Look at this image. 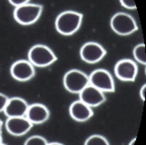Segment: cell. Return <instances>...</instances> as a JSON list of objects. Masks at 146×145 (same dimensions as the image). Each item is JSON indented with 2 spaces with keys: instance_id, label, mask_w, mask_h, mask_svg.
Wrapping results in <instances>:
<instances>
[{
  "instance_id": "obj_1",
  "label": "cell",
  "mask_w": 146,
  "mask_h": 145,
  "mask_svg": "<svg viewBox=\"0 0 146 145\" xmlns=\"http://www.w3.org/2000/svg\"><path fill=\"white\" fill-rule=\"evenodd\" d=\"M83 20L82 14L76 11L60 13L55 20V28L62 35H71L80 28Z\"/></svg>"
},
{
  "instance_id": "obj_2",
  "label": "cell",
  "mask_w": 146,
  "mask_h": 145,
  "mask_svg": "<svg viewBox=\"0 0 146 145\" xmlns=\"http://www.w3.org/2000/svg\"><path fill=\"white\" fill-rule=\"evenodd\" d=\"M28 60L33 67L44 68L53 64L57 57L48 46L44 44H36L28 52Z\"/></svg>"
},
{
  "instance_id": "obj_3",
  "label": "cell",
  "mask_w": 146,
  "mask_h": 145,
  "mask_svg": "<svg viewBox=\"0 0 146 145\" xmlns=\"http://www.w3.org/2000/svg\"><path fill=\"white\" fill-rule=\"evenodd\" d=\"M42 5L27 3L15 8L14 18L22 25H30L36 23L42 13Z\"/></svg>"
},
{
  "instance_id": "obj_4",
  "label": "cell",
  "mask_w": 146,
  "mask_h": 145,
  "mask_svg": "<svg viewBox=\"0 0 146 145\" xmlns=\"http://www.w3.org/2000/svg\"><path fill=\"white\" fill-rule=\"evenodd\" d=\"M111 28L118 35L126 36L136 32L138 26L133 16L126 13H117L113 15L110 21Z\"/></svg>"
},
{
  "instance_id": "obj_5",
  "label": "cell",
  "mask_w": 146,
  "mask_h": 145,
  "mask_svg": "<svg viewBox=\"0 0 146 145\" xmlns=\"http://www.w3.org/2000/svg\"><path fill=\"white\" fill-rule=\"evenodd\" d=\"M88 84V76L78 70H69L63 77L64 87L70 93L80 94Z\"/></svg>"
},
{
  "instance_id": "obj_6",
  "label": "cell",
  "mask_w": 146,
  "mask_h": 145,
  "mask_svg": "<svg viewBox=\"0 0 146 145\" xmlns=\"http://www.w3.org/2000/svg\"><path fill=\"white\" fill-rule=\"evenodd\" d=\"M88 79L89 84L103 93H112L115 89L113 77L106 70L98 69L94 70L90 76H88Z\"/></svg>"
},
{
  "instance_id": "obj_7",
  "label": "cell",
  "mask_w": 146,
  "mask_h": 145,
  "mask_svg": "<svg viewBox=\"0 0 146 145\" xmlns=\"http://www.w3.org/2000/svg\"><path fill=\"white\" fill-rule=\"evenodd\" d=\"M80 54V58L85 62L94 64L102 60L106 56V52L101 44L95 42H88L82 45Z\"/></svg>"
},
{
  "instance_id": "obj_8",
  "label": "cell",
  "mask_w": 146,
  "mask_h": 145,
  "mask_svg": "<svg viewBox=\"0 0 146 145\" xmlns=\"http://www.w3.org/2000/svg\"><path fill=\"white\" fill-rule=\"evenodd\" d=\"M115 73L118 79L122 81H134L137 77L138 68L136 63L130 59H123L115 66Z\"/></svg>"
},
{
  "instance_id": "obj_9",
  "label": "cell",
  "mask_w": 146,
  "mask_h": 145,
  "mask_svg": "<svg viewBox=\"0 0 146 145\" xmlns=\"http://www.w3.org/2000/svg\"><path fill=\"white\" fill-rule=\"evenodd\" d=\"M10 73L15 80L25 82L32 79L35 75V67L29 60H20L11 66Z\"/></svg>"
},
{
  "instance_id": "obj_10",
  "label": "cell",
  "mask_w": 146,
  "mask_h": 145,
  "mask_svg": "<svg viewBox=\"0 0 146 145\" xmlns=\"http://www.w3.org/2000/svg\"><path fill=\"white\" fill-rule=\"evenodd\" d=\"M33 124L25 116L23 117H8L5 121V129L14 136L25 135L31 130Z\"/></svg>"
},
{
  "instance_id": "obj_11",
  "label": "cell",
  "mask_w": 146,
  "mask_h": 145,
  "mask_svg": "<svg viewBox=\"0 0 146 145\" xmlns=\"http://www.w3.org/2000/svg\"><path fill=\"white\" fill-rule=\"evenodd\" d=\"M78 95L80 101L91 108L97 107L106 101L104 93L90 84H88Z\"/></svg>"
},
{
  "instance_id": "obj_12",
  "label": "cell",
  "mask_w": 146,
  "mask_h": 145,
  "mask_svg": "<svg viewBox=\"0 0 146 145\" xmlns=\"http://www.w3.org/2000/svg\"><path fill=\"white\" fill-rule=\"evenodd\" d=\"M49 109L42 104H33L29 105L25 115V117L32 122L33 125L43 124L49 119Z\"/></svg>"
},
{
  "instance_id": "obj_13",
  "label": "cell",
  "mask_w": 146,
  "mask_h": 145,
  "mask_svg": "<svg viewBox=\"0 0 146 145\" xmlns=\"http://www.w3.org/2000/svg\"><path fill=\"white\" fill-rule=\"evenodd\" d=\"M29 105L25 100L20 97L9 98L5 107L4 112L8 117H23L25 116Z\"/></svg>"
},
{
  "instance_id": "obj_14",
  "label": "cell",
  "mask_w": 146,
  "mask_h": 145,
  "mask_svg": "<svg viewBox=\"0 0 146 145\" xmlns=\"http://www.w3.org/2000/svg\"><path fill=\"white\" fill-rule=\"evenodd\" d=\"M70 115L77 122H86L93 115V110L80 100L73 102L70 107Z\"/></svg>"
},
{
  "instance_id": "obj_15",
  "label": "cell",
  "mask_w": 146,
  "mask_h": 145,
  "mask_svg": "<svg viewBox=\"0 0 146 145\" xmlns=\"http://www.w3.org/2000/svg\"><path fill=\"white\" fill-rule=\"evenodd\" d=\"M133 57L140 64H146V54H145V45L143 43H140L133 48Z\"/></svg>"
},
{
  "instance_id": "obj_16",
  "label": "cell",
  "mask_w": 146,
  "mask_h": 145,
  "mask_svg": "<svg viewBox=\"0 0 146 145\" xmlns=\"http://www.w3.org/2000/svg\"><path fill=\"white\" fill-rule=\"evenodd\" d=\"M84 145H110V144L104 136L95 134L89 136L86 140Z\"/></svg>"
},
{
  "instance_id": "obj_17",
  "label": "cell",
  "mask_w": 146,
  "mask_h": 145,
  "mask_svg": "<svg viewBox=\"0 0 146 145\" xmlns=\"http://www.w3.org/2000/svg\"><path fill=\"white\" fill-rule=\"evenodd\" d=\"M48 142L42 136L33 135L28 138L25 142V145H47Z\"/></svg>"
},
{
  "instance_id": "obj_18",
  "label": "cell",
  "mask_w": 146,
  "mask_h": 145,
  "mask_svg": "<svg viewBox=\"0 0 146 145\" xmlns=\"http://www.w3.org/2000/svg\"><path fill=\"white\" fill-rule=\"evenodd\" d=\"M120 3L125 8L132 9V10L136 8V5L134 0H120Z\"/></svg>"
},
{
  "instance_id": "obj_19",
  "label": "cell",
  "mask_w": 146,
  "mask_h": 145,
  "mask_svg": "<svg viewBox=\"0 0 146 145\" xmlns=\"http://www.w3.org/2000/svg\"><path fill=\"white\" fill-rule=\"evenodd\" d=\"M8 97L5 96V95L0 93V112H3L5 110V105H7V102H8Z\"/></svg>"
},
{
  "instance_id": "obj_20",
  "label": "cell",
  "mask_w": 146,
  "mask_h": 145,
  "mask_svg": "<svg viewBox=\"0 0 146 145\" xmlns=\"http://www.w3.org/2000/svg\"><path fill=\"white\" fill-rule=\"evenodd\" d=\"M11 5H13L15 7H20L22 5H25L27 3H30V0H8Z\"/></svg>"
},
{
  "instance_id": "obj_21",
  "label": "cell",
  "mask_w": 146,
  "mask_h": 145,
  "mask_svg": "<svg viewBox=\"0 0 146 145\" xmlns=\"http://www.w3.org/2000/svg\"><path fill=\"white\" fill-rule=\"evenodd\" d=\"M145 91H146V85H143L141 87V90H140V97H141L143 102L145 101Z\"/></svg>"
},
{
  "instance_id": "obj_22",
  "label": "cell",
  "mask_w": 146,
  "mask_h": 145,
  "mask_svg": "<svg viewBox=\"0 0 146 145\" xmlns=\"http://www.w3.org/2000/svg\"><path fill=\"white\" fill-rule=\"evenodd\" d=\"M135 142H136V138H133V140L130 142V143H129V145H134V143H135Z\"/></svg>"
},
{
  "instance_id": "obj_23",
  "label": "cell",
  "mask_w": 146,
  "mask_h": 145,
  "mask_svg": "<svg viewBox=\"0 0 146 145\" xmlns=\"http://www.w3.org/2000/svg\"><path fill=\"white\" fill-rule=\"evenodd\" d=\"M47 145H63V144L59 143V142H50V143H48Z\"/></svg>"
},
{
  "instance_id": "obj_24",
  "label": "cell",
  "mask_w": 146,
  "mask_h": 145,
  "mask_svg": "<svg viewBox=\"0 0 146 145\" xmlns=\"http://www.w3.org/2000/svg\"><path fill=\"white\" fill-rule=\"evenodd\" d=\"M1 131H2V121L0 120V133H1Z\"/></svg>"
},
{
  "instance_id": "obj_25",
  "label": "cell",
  "mask_w": 146,
  "mask_h": 145,
  "mask_svg": "<svg viewBox=\"0 0 146 145\" xmlns=\"http://www.w3.org/2000/svg\"><path fill=\"white\" fill-rule=\"evenodd\" d=\"M0 144H2V136H1V133H0Z\"/></svg>"
},
{
  "instance_id": "obj_26",
  "label": "cell",
  "mask_w": 146,
  "mask_h": 145,
  "mask_svg": "<svg viewBox=\"0 0 146 145\" xmlns=\"http://www.w3.org/2000/svg\"><path fill=\"white\" fill-rule=\"evenodd\" d=\"M0 145H5V144H3V143H2V144H0Z\"/></svg>"
}]
</instances>
